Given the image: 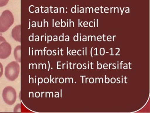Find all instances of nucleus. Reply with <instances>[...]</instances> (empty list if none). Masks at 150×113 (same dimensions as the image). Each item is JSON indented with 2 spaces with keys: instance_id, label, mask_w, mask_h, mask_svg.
I'll list each match as a JSON object with an SVG mask.
<instances>
[{
  "instance_id": "1",
  "label": "nucleus",
  "mask_w": 150,
  "mask_h": 113,
  "mask_svg": "<svg viewBox=\"0 0 150 113\" xmlns=\"http://www.w3.org/2000/svg\"><path fill=\"white\" fill-rule=\"evenodd\" d=\"M14 19L13 14L8 10H5L0 16V33L5 32L13 25Z\"/></svg>"
},
{
  "instance_id": "2",
  "label": "nucleus",
  "mask_w": 150,
  "mask_h": 113,
  "mask_svg": "<svg viewBox=\"0 0 150 113\" xmlns=\"http://www.w3.org/2000/svg\"><path fill=\"white\" fill-rule=\"evenodd\" d=\"M20 72L19 64L15 61L12 62L5 68V75L8 79L14 81L18 78Z\"/></svg>"
},
{
  "instance_id": "3",
  "label": "nucleus",
  "mask_w": 150,
  "mask_h": 113,
  "mask_svg": "<svg viewBox=\"0 0 150 113\" xmlns=\"http://www.w3.org/2000/svg\"><path fill=\"white\" fill-rule=\"evenodd\" d=\"M4 100L8 105H12L15 103L17 99V93L15 89L11 86L6 87L3 90Z\"/></svg>"
},
{
  "instance_id": "4",
  "label": "nucleus",
  "mask_w": 150,
  "mask_h": 113,
  "mask_svg": "<svg viewBox=\"0 0 150 113\" xmlns=\"http://www.w3.org/2000/svg\"><path fill=\"white\" fill-rule=\"evenodd\" d=\"M11 46L3 36H0V59H5L10 56Z\"/></svg>"
},
{
  "instance_id": "5",
  "label": "nucleus",
  "mask_w": 150,
  "mask_h": 113,
  "mask_svg": "<svg viewBox=\"0 0 150 113\" xmlns=\"http://www.w3.org/2000/svg\"><path fill=\"white\" fill-rule=\"evenodd\" d=\"M21 25L16 26L13 28L11 32L13 39H14L16 41L19 42H21Z\"/></svg>"
},
{
  "instance_id": "6",
  "label": "nucleus",
  "mask_w": 150,
  "mask_h": 113,
  "mask_svg": "<svg viewBox=\"0 0 150 113\" xmlns=\"http://www.w3.org/2000/svg\"><path fill=\"white\" fill-rule=\"evenodd\" d=\"M21 46H18L16 47L14 50V56L15 58L17 61L19 63H21Z\"/></svg>"
},
{
  "instance_id": "7",
  "label": "nucleus",
  "mask_w": 150,
  "mask_h": 113,
  "mask_svg": "<svg viewBox=\"0 0 150 113\" xmlns=\"http://www.w3.org/2000/svg\"><path fill=\"white\" fill-rule=\"evenodd\" d=\"M9 0H0V7L6 6L8 3Z\"/></svg>"
},
{
  "instance_id": "8",
  "label": "nucleus",
  "mask_w": 150,
  "mask_h": 113,
  "mask_svg": "<svg viewBox=\"0 0 150 113\" xmlns=\"http://www.w3.org/2000/svg\"><path fill=\"white\" fill-rule=\"evenodd\" d=\"M4 72V68H3V66L2 64L0 63V78L2 76Z\"/></svg>"
},
{
  "instance_id": "9",
  "label": "nucleus",
  "mask_w": 150,
  "mask_h": 113,
  "mask_svg": "<svg viewBox=\"0 0 150 113\" xmlns=\"http://www.w3.org/2000/svg\"><path fill=\"white\" fill-rule=\"evenodd\" d=\"M100 54L101 55H103L105 54V49H104V48H102L100 49Z\"/></svg>"
},
{
  "instance_id": "10",
  "label": "nucleus",
  "mask_w": 150,
  "mask_h": 113,
  "mask_svg": "<svg viewBox=\"0 0 150 113\" xmlns=\"http://www.w3.org/2000/svg\"><path fill=\"white\" fill-rule=\"evenodd\" d=\"M102 68V64H98V69H101Z\"/></svg>"
},
{
  "instance_id": "11",
  "label": "nucleus",
  "mask_w": 150,
  "mask_h": 113,
  "mask_svg": "<svg viewBox=\"0 0 150 113\" xmlns=\"http://www.w3.org/2000/svg\"><path fill=\"white\" fill-rule=\"evenodd\" d=\"M110 82V79L108 78H106V76H105V82L106 83H108Z\"/></svg>"
},
{
  "instance_id": "12",
  "label": "nucleus",
  "mask_w": 150,
  "mask_h": 113,
  "mask_svg": "<svg viewBox=\"0 0 150 113\" xmlns=\"http://www.w3.org/2000/svg\"><path fill=\"white\" fill-rule=\"evenodd\" d=\"M89 82L91 83H93L94 82V79L93 78H91L89 79Z\"/></svg>"
},
{
  "instance_id": "13",
  "label": "nucleus",
  "mask_w": 150,
  "mask_h": 113,
  "mask_svg": "<svg viewBox=\"0 0 150 113\" xmlns=\"http://www.w3.org/2000/svg\"><path fill=\"white\" fill-rule=\"evenodd\" d=\"M111 82L112 83H115L116 82L115 79L114 78H112L111 79Z\"/></svg>"
},
{
  "instance_id": "14",
  "label": "nucleus",
  "mask_w": 150,
  "mask_h": 113,
  "mask_svg": "<svg viewBox=\"0 0 150 113\" xmlns=\"http://www.w3.org/2000/svg\"><path fill=\"white\" fill-rule=\"evenodd\" d=\"M77 67H78V68L81 69V64H78V65Z\"/></svg>"
},
{
  "instance_id": "15",
  "label": "nucleus",
  "mask_w": 150,
  "mask_h": 113,
  "mask_svg": "<svg viewBox=\"0 0 150 113\" xmlns=\"http://www.w3.org/2000/svg\"><path fill=\"white\" fill-rule=\"evenodd\" d=\"M127 64H126V66H124V67H123V68L124 69H127Z\"/></svg>"
},
{
  "instance_id": "16",
  "label": "nucleus",
  "mask_w": 150,
  "mask_h": 113,
  "mask_svg": "<svg viewBox=\"0 0 150 113\" xmlns=\"http://www.w3.org/2000/svg\"><path fill=\"white\" fill-rule=\"evenodd\" d=\"M116 49H118V53H117V54H116V55H118V53H119V52H120V49L119 48H116Z\"/></svg>"
},
{
  "instance_id": "17",
  "label": "nucleus",
  "mask_w": 150,
  "mask_h": 113,
  "mask_svg": "<svg viewBox=\"0 0 150 113\" xmlns=\"http://www.w3.org/2000/svg\"><path fill=\"white\" fill-rule=\"evenodd\" d=\"M107 40L109 39H112V37L111 36H108L107 37Z\"/></svg>"
},
{
  "instance_id": "18",
  "label": "nucleus",
  "mask_w": 150,
  "mask_h": 113,
  "mask_svg": "<svg viewBox=\"0 0 150 113\" xmlns=\"http://www.w3.org/2000/svg\"><path fill=\"white\" fill-rule=\"evenodd\" d=\"M120 11H122V14L123 12V11L124 10V8H123V10H122L121 8H120Z\"/></svg>"
},
{
  "instance_id": "19",
  "label": "nucleus",
  "mask_w": 150,
  "mask_h": 113,
  "mask_svg": "<svg viewBox=\"0 0 150 113\" xmlns=\"http://www.w3.org/2000/svg\"><path fill=\"white\" fill-rule=\"evenodd\" d=\"M115 64H112V66H113V67H114V68H113V69H116V67H115Z\"/></svg>"
},
{
  "instance_id": "20",
  "label": "nucleus",
  "mask_w": 150,
  "mask_h": 113,
  "mask_svg": "<svg viewBox=\"0 0 150 113\" xmlns=\"http://www.w3.org/2000/svg\"><path fill=\"white\" fill-rule=\"evenodd\" d=\"M123 63V61L121 62V63H120V69H122V63Z\"/></svg>"
},
{
  "instance_id": "21",
  "label": "nucleus",
  "mask_w": 150,
  "mask_h": 113,
  "mask_svg": "<svg viewBox=\"0 0 150 113\" xmlns=\"http://www.w3.org/2000/svg\"><path fill=\"white\" fill-rule=\"evenodd\" d=\"M105 66H106V67H107V66H108V65H107V64H104V67H105Z\"/></svg>"
},
{
  "instance_id": "22",
  "label": "nucleus",
  "mask_w": 150,
  "mask_h": 113,
  "mask_svg": "<svg viewBox=\"0 0 150 113\" xmlns=\"http://www.w3.org/2000/svg\"><path fill=\"white\" fill-rule=\"evenodd\" d=\"M92 49H93V48L92 47L91 50V57L93 56H92Z\"/></svg>"
},
{
  "instance_id": "23",
  "label": "nucleus",
  "mask_w": 150,
  "mask_h": 113,
  "mask_svg": "<svg viewBox=\"0 0 150 113\" xmlns=\"http://www.w3.org/2000/svg\"><path fill=\"white\" fill-rule=\"evenodd\" d=\"M95 49L96 50V54H95V55H98V54H97V48H96Z\"/></svg>"
},
{
  "instance_id": "24",
  "label": "nucleus",
  "mask_w": 150,
  "mask_h": 113,
  "mask_svg": "<svg viewBox=\"0 0 150 113\" xmlns=\"http://www.w3.org/2000/svg\"><path fill=\"white\" fill-rule=\"evenodd\" d=\"M92 64H92V63H91V68L92 69H93V68H92Z\"/></svg>"
},
{
  "instance_id": "25",
  "label": "nucleus",
  "mask_w": 150,
  "mask_h": 113,
  "mask_svg": "<svg viewBox=\"0 0 150 113\" xmlns=\"http://www.w3.org/2000/svg\"><path fill=\"white\" fill-rule=\"evenodd\" d=\"M129 68L130 69H131V67H130V65H131V64L130 63H129Z\"/></svg>"
},
{
  "instance_id": "26",
  "label": "nucleus",
  "mask_w": 150,
  "mask_h": 113,
  "mask_svg": "<svg viewBox=\"0 0 150 113\" xmlns=\"http://www.w3.org/2000/svg\"><path fill=\"white\" fill-rule=\"evenodd\" d=\"M111 49L112 50V54L110 55H113V54H112V48H111Z\"/></svg>"
},
{
  "instance_id": "27",
  "label": "nucleus",
  "mask_w": 150,
  "mask_h": 113,
  "mask_svg": "<svg viewBox=\"0 0 150 113\" xmlns=\"http://www.w3.org/2000/svg\"><path fill=\"white\" fill-rule=\"evenodd\" d=\"M126 13H127V12H129V10H128V11H127V10H126Z\"/></svg>"
},
{
  "instance_id": "28",
  "label": "nucleus",
  "mask_w": 150,
  "mask_h": 113,
  "mask_svg": "<svg viewBox=\"0 0 150 113\" xmlns=\"http://www.w3.org/2000/svg\"><path fill=\"white\" fill-rule=\"evenodd\" d=\"M122 83H123V78H122Z\"/></svg>"
},
{
  "instance_id": "29",
  "label": "nucleus",
  "mask_w": 150,
  "mask_h": 113,
  "mask_svg": "<svg viewBox=\"0 0 150 113\" xmlns=\"http://www.w3.org/2000/svg\"><path fill=\"white\" fill-rule=\"evenodd\" d=\"M88 69H89V64H88Z\"/></svg>"
}]
</instances>
